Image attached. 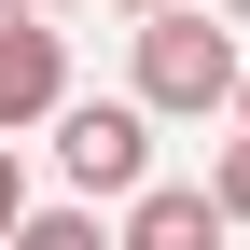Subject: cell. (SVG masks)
<instances>
[{
  "instance_id": "cell-1",
  "label": "cell",
  "mask_w": 250,
  "mask_h": 250,
  "mask_svg": "<svg viewBox=\"0 0 250 250\" xmlns=\"http://www.w3.org/2000/svg\"><path fill=\"white\" fill-rule=\"evenodd\" d=\"M223 98H236V28H208L195 0L139 14V111H223Z\"/></svg>"
},
{
  "instance_id": "cell-2",
  "label": "cell",
  "mask_w": 250,
  "mask_h": 250,
  "mask_svg": "<svg viewBox=\"0 0 250 250\" xmlns=\"http://www.w3.org/2000/svg\"><path fill=\"white\" fill-rule=\"evenodd\" d=\"M42 125H56V167H70L83 195H139L153 181V111L139 98H56Z\"/></svg>"
},
{
  "instance_id": "cell-3",
  "label": "cell",
  "mask_w": 250,
  "mask_h": 250,
  "mask_svg": "<svg viewBox=\"0 0 250 250\" xmlns=\"http://www.w3.org/2000/svg\"><path fill=\"white\" fill-rule=\"evenodd\" d=\"M56 98H70V42H56L42 14H0V139H14V125H42Z\"/></svg>"
},
{
  "instance_id": "cell-4",
  "label": "cell",
  "mask_w": 250,
  "mask_h": 250,
  "mask_svg": "<svg viewBox=\"0 0 250 250\" xmlns=\"http://www.w3.org/2000/svg\"><path fill=\"white\" fill-rule=\"evenodd\" d=\"M111 250H223V208H208V181H139Z\"/></svg>"
},
{
  "instance_id": "cell-5",
  "label": "cell",
  "mask_w": 250,
  "mask_h": 250,
  "mask_svg": "<svg viewBox=\"0 0 250 250\" xmlns=\"http://www.w3.org/2000/svg\"><path fill=\"white\" fill-rule=\"evenodd\" d=\"M0 250H111V236H98V208H28Z\"/></svg>"
},
{
  "instance_id": "cell-6",
  "label": "cell",
  "mask_w": 250,
  "mask_h": 250,
  "mask_svg": "<svg viewBox=\"0 0 250 250\" xmlns=\"http://www.w3.org/2000/svg\"><path fill=\"white\" fill-rule=\"evenodd\" d=\"M208 208H223V223H250V139L223 153V167H208Z\"/></svg>"
},
{
  "instance_id": "cell-7",
  "label": "cell",
  "mask_w": 250,
  "mask_h": 250,
  "mask_svg": "<svg viewBox=\"0 0 250 250\" xmlns=\"http://www.w3.org/2000/svg\"><path fill=\"white\" fill-rule=\"evenodd\" d=\"M28 223V181H14V153H0V236H14Z\"/></svg>"
},
{
  "instance_id": "cell-8",
  "label": "cell",
  "mask_w": 250,
  "mask_h": 250,
  "mask_svg": "<svg viewBox=\"0 0 250 250\" xmlns=\"http://www.w3.org/2000/svg\"><path fill=\"white\" fill-rule=\"evenodd\" d=\"M125 14H181V0H125Z\"/></svg>"
},
{
  "instance_id": "cell-9",
  "label": "cell",
  "mask_w": 250,
  "mask_h": 250,
  "mask_svg": "<svg viewBox=\"0 0 250 250\" xmlns=\"http://www.w3.org/2000/svg\"><path fill=\"white\" fill-rule=\"evenodd\" d=\"M223 28H250V0H223Z\"/></svg>"
},
{
  "instance_id": "cell-10",
  "label": "cell",
  "mask_w": 250,
  "mask_h": 250,
  "mask_svg": "<svg viewBox=\"0 0 250 250\" xmlns=\"http://www.w3.org/2000/svg\"><path fill=\"white\" fill-rule=\"evenodd\" d=\"M28 14H70V0H28Z\"/></svg>"
},
{
  "instance_id": "cell-11",
  "label": "cell",
  "mask_w": 250,
  "mask_h": 250,
  "mask_svg": "<svg viewBox=\"0 0 250 250\" xmlns=\"http://www.w3.org/2000/svg\"><path fill=\"white\" fill-rule=\"evenodd\" d=\"M236 111H250V70H236Z\"/></svg>"
},
{
  "instance_id": "cell-12",
  "label": "cell",
  "mask_w": 250,
  "mask_h": 250,
  "mask_svg": "<svg viewBox=\"0 0 250 250\" xmlns=\"http://www.w3.org/2000/svg\"><path fill=\"white\" fill-rule=\"evenodd\" d=\"M0 14H28V0H0Z\"/></svg>"
}]
</instances>
